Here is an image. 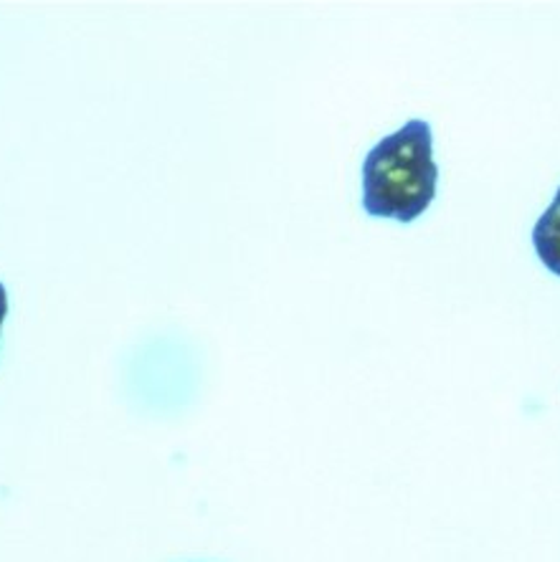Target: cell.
<instances>
[{
    "instance_id": "6da1fadb",
    "label": "cell",
    "mask_w": 560,
    "mask_h": 562,
    "mask_svg": "<svg viewBox=\"0 0 560 562\" xmlns=\"http://www.w3.org/2000/svg\"><path fill=\"white\" fill-rule=\"evenodd\" d=\"M439 165L434 162V132L411 120L383 137L362 162V211L373 218L411 223L434 203Z\"/></svg>"
},
{
    "instance_id": "7a4b0ae2",
    "label": "cell",
    "mask_w": 560,
    "mask_h": 562,
    "mask_svg": "<svg viewBox=\"0 0 560 562\" xmlns=\"http://www.w3.org/2000/svg\"><path fill=\"white\" fill-rule=\"evenodd\" d=\"M533 246L538 259L542 261L550 274L560 277V188L553 198V203L548 205V211L542 213L533 228Z\"/></svg>"
},
{
    "instance_id": "3957f363",
    "label": "cell",
    "mask_w": 560,
    "mask_h": 562,
    "mask_svg": "<svg viewBox=\"0 0 560 562\" xmlns=\"http://www.w3.org/2000/svg\"><path fill=\"white\" fill-rule=\"evenodd\" d=\"M5 314H8V292H5V286L0 284V329H3Z\"/></svg>"
}]
</instances>
